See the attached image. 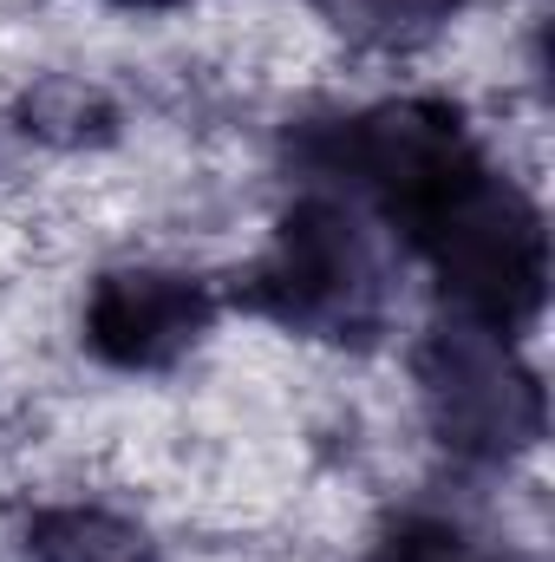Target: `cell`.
<instances>
[{
	"label": "cell",
	"mask_w": 555,
	"mask_h": 562,
	"mask_svg": "<svg viewBox=\"0 0 555 562\" xmlns=\"http://www.w3.org/2000/svg\"><path fill=\"white\" fill-rule=\"evenodd\" d=\"M418 406L431 438L464 464H510L543 438V386L517 340L444 321L418 347Z\"/></svg>",
	"instance_id": "3"
},
{
	"label": "cell",
	"mask_w": 555,
	"mask_h": 562,
	"mask_svg": "<svg viewBox=\"0 0 555 562\" xmlns=\"http://www.w3.org/2000/svg\"><path fill=\"white\" fill-rule=\"evenodd\" d=\"M366 562H523L510 557V550H490V543H477L464 524H451V517H393L386 530H380V543H373V557Z\"/></svg>",
	"instance_id": "7"
},
{
	"label": "cell",
	"mask_w": 555,
	"mask_h": 562,
	"mask_svg": "<svg viewBox=\"0 0 555 562\" xmlns=\"http://www.w3.org/2000/svg\"><path fill=\"white\" fill-rule=\"evenodd\" d=\"M112 7H125V13H170V7H183V0H112Z\"/></svg>",
	"instance_id": "9"
},
{
	"label": "cell",
	"mask_w": 555,
	"mask_h": 562,
	"mask_svg": "<svg viewBox=\"0 0 555 562\" xmlns=\"http://www.w3.org/2000/svg\"><path fill=\"white\" fill-rule=\"evenodd\" d=\"M33 119H39V132H59V138H99L105 125H112V105L92 92V86H79V79H53V86H39V99L26 105Z\"/></svg>",
	"instance_id": "8"
},
{
	"label": "cell",
	"mask_w": 555,
	"mask_h": 562,
	"mask_svg": "<svg viewBox=\"0 0 555 562\" xmlns=\"http://www.w3.org/2000/svg\"><path fill=\"white\" fill-rule=\"evenodd\" d=\"M412 256L431 269L438 301L451 307V321L503 334V340L536 327V314L550 301V223H543V203L517 177H503L497 164L438 210V223L412 243Z\"/></svg>",
	"instance_id": "2"
},
{
	"label": "cell",
	"mask_w": 555,
	"mask_h": 562,
	"mask_svg": "<svg viewBox=\"0 0 555 562\" xmlns=\"http://www.w3.org/2000/svg\"><path fill=\"white\" fill-rule=\"evenodd\" d=\"M242 294L281 334L327 347H373L393 321V276L373 216H360L347 196L327 190H301L281 210Z\"/></svg>",
	"instance_id": "1"
},
{
	"label": "cell",
	"mask_w": 555,
	"mask_h": 562,
	"mask_svg": "<svg viewBox=\"0 0 555 562\" xmlns=\"http://www.w3.org/2000/svg\"><path fill=\"white\" fill-rule=\"evenodd\" d=\"M20 557L26 562H163L157 537L144 530L138 517L112 510V504H39L20 524Z\"/></svg>",
	"instance_id": "5"
},
{
	"label": "cell",
	"mask_w": 555,
	"mask_h": 562,
	"mask_svg": "<svg viewBox=\"0 0 555 562\" xmlns=\"http://www.w3.org/2000/svg\"><path fill=\"white\" fill-rule=\"evenodd\" d=\"M353 46H373V53H418L431 46L438 33L457 26V13L471 0H314Z\"/></svg>",
	"instance_id": "6"
},
{
	"label": "cell",
	"mask_w": 555,
	"mask_h": 562,
	"mask_svg": "<svg viewBox=\"0 0 555 562\" xmlns=\"http://www.w3.org/2000/svg\"><path fill=\"white\" fill-rule=\"evenodd\" d=\"M216 327V288L177 262H118L86 288L79 340L112 373H163Z\"/></svg>",
	"instance_id": "4"
}]
</instances>
